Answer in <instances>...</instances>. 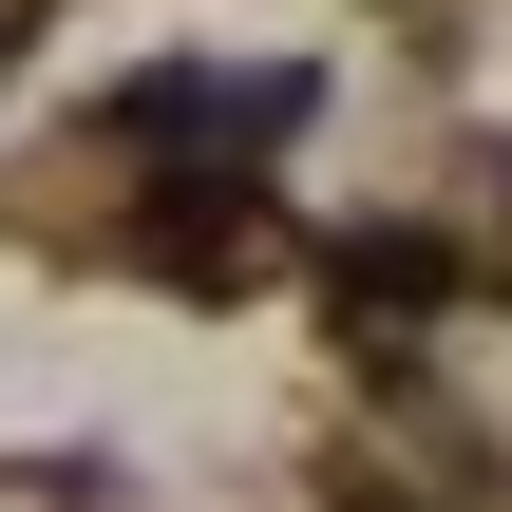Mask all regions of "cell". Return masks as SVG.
Returning a JSON list of instances; mask_svg holds the SVG:
<instances>
[{
    "label": "cell",
    "instance_id": "6da1fadb",
    "mask_svg": "<svg viewBox=\"0 0 512 512\" xmlns=\"http://www.w3.org/2000/svg\"><path fill=\"white\" fill-rule=\"evenodd\" d=\"M342 304H437V247H342Z\"/></svg>",
    "mask_w": 512,
    "mask_h": 512
}]
</instances>
